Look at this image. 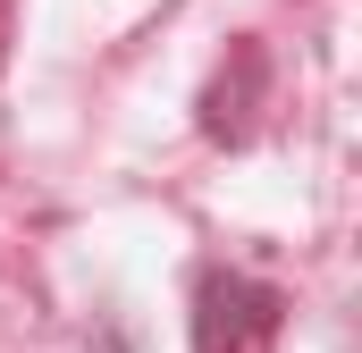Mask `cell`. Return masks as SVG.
<instances>
[{"label": "cell", "mask_w": 362, "mask_h": 353, "mask_svg": "<svg viewBox=\"0 0 362 353\" xmlns=\"http://www.w3.org/2000/svg\"><path fill=\"white\" fill-rule=\"evenodd\" d=\"M286 320V294L245 269H202L194 286V353H262Z\"/></svg>", "instance_id": "obj_1"}]
</instances>
